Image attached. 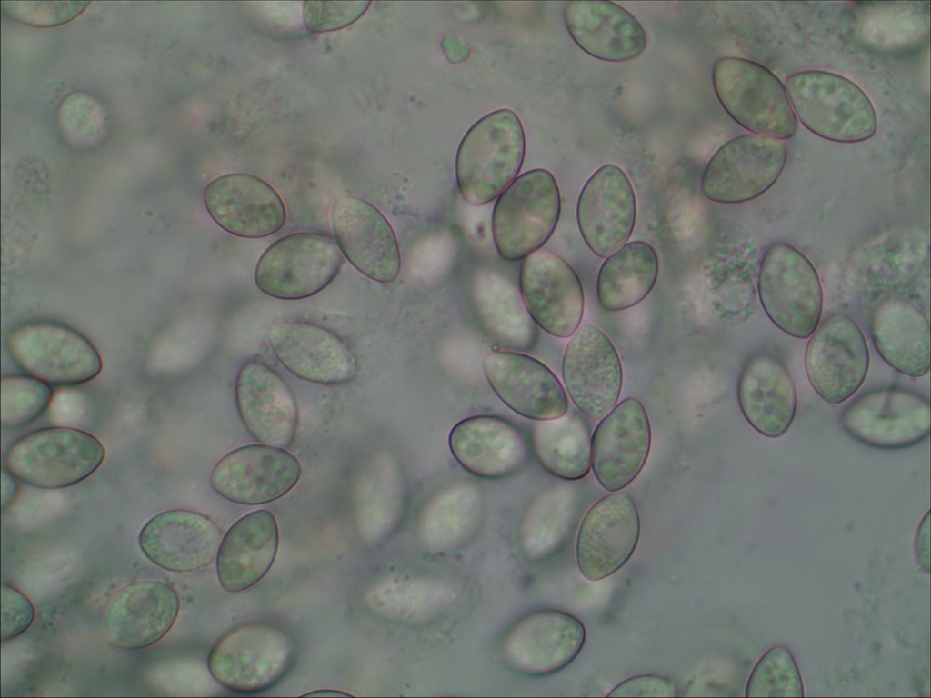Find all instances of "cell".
Wrapping results in <instances>:
<instances>
[{
	"mask_svg": "<svg viewBox=\"0 0 931 698\" xmlns=\"http://www.w3.org/2000/svg\"><path fill=\"white\" fill-rule=\"evenodd\" d=\"M716 95L739 125L779 140L792 138L797 119L786 87L765 65L746 58L722 57L712 69Z\"/></svg>",
	"mask_w": 931,
	"mask_h": 698,
	"instance_id": "cell-3",
	"label": "cell"
},
{
	"mask_svg": "<svg viewBox=\"0 0 931 698\" xmlns=\"http://www.w3.org/2000/svg\"><path fill=\"white\" fill-rule=\"evenodd\" d=\"M14 476L7 469H2V510L7 509L15 500L19 485Z\"/></svg>",
	"mask_w": 931,
	"mask_h": 698,
	"instance_id": "cell-42",
	"label": "cell"
},
{
	"mask_svg": "<svg viewBox=\"0 0 931 698\" xmlns=\"http://www.w3.org/2000/svg\"><path fill=\"white\" fill-rule=\"evenodd\" d=\"M651 443L650 420L643 404L627 397L615 405L591 436V467L600 485L610 493L628 486L644 468Z\"/></svg>",
	"mask_w": 931,
	"mask_h": 698,
	"instance_id": "cell-17",
	"label": "cell"
},
{
	"mask_svg": "<svg viewBox=\"0 0 931 698\" xmlns=\"http://www.w3.org/2000/svg\"><path fill=\"white\" fill-rule=\"evenodd\" d=\"M640 531L638 510L629 494L619 491L597 500L578 528L576 558L581 574L596 582L616 573L635 553Z\"/></svg>",
	"mask_w": 931,
	"mask_h": 698,
	"instance_id": "cell-15",
	"label": "cell"
},
{
	"mask_svg": "<svg viewBox=\"0 0 931 698\" xmlns=\"http://www.w3.org/2000/svg\"><path fill=\"white\" fill-rule=\"evenodd\" d=\"M532 444L541 466L567 481L584 478L591 467V435L586 420L568 412L556 419L536 422Z\"/></svg>",
	"mask_w": 931,
	"mask_h": 698,
	"instance_id": "cell-33",
	"label": "cell"
},
{
	"mask_svg": "<svg viewBox=\"0 0 931 698\" xmlns=\"http://www.w3.org/2000/svg\"><path fill=\"white\" fill-rule=\"evenodd\" d=\"M526 152L524 128L508 108L478 119L462 138L455 156L460 194L473 205L490 203L516 178Z\"/></svg>",
	"mask_w": 931,
	"mask_h": 698,
	"instance_id": "cell-1",
	"label": "cell"
},
{
	"mask_svg": "<svg viewBox=\"0 0 931 698\" xmlns=\"http://www.w3.org/2000/svg\"><path fill=\"white\" fill-rule=\"evenodd\" d=\"M636 220L631 180L617 165L606 164L587 179L578 196L576 221L582 238L606 258L630 237Z\"/></svg>",
	"mask_w": 931,
	"mask_h": 698,
	"instance_id": "cell-20",
	"label": "cell"
},
{
	"mask_svg": "<svg viewBox=\"0 0 931 698\" xmlns=\"http://www.w3.org/2000/svg\"><path fill=\"white\" fill-rule=\"evenodd\" d=\"M566 390L575 406L598 421L616 404L623 367L616 346L597 326H580L568 341L562 361Z\"/></svg>",
	"mask_w": 931,
	"mask_h": 698,
	"instance_id": "cell-13",
	"label": "cell"
},
{
	"mask_svg": "<svg viewBox=\"0 0 931 698\" xmlns=\"http://www.w3.org/2000/svg\"><path fill=\"white\" fill-rule=\"evenodd\" d=\"M272 351L296 376L321 384H341L357 374L358 360L328 329L306 322L284 321L269 332Z\"/></svg>",
	"mask_w": 931,
	"mask_h": 698,
	"instance_id": "cell-24",
	"label": "cell"
},
{
	"mask_svg": "<svg viewBox=\"0 0 931 698\" xmlns=\"http://www.w3.org/2000/svg\"><path fill=\"white\" fill-rule=\"evenodd\" d=\"M344 255L326 234L300 232L285 235L262 254L254 279L265 294L281 300L310 297L339 274Z\"/></svg>",
	"mask_w": 931,
	"mask_h": 698,
	"instance_id": "cell-9",
	"label": "cell"
},
{
	"mask_svg": "<svg viewBox=\"0 0 931 698\" xmlns=\"http://www.w3.org/2000/svg\"><path fill=\"white\" fill-rule=\"evenodd\" d=\"M295 653V643L285 630L251 623L222 635L210 650L207 665L211 675L223 686L239 693H255L278 683L292 666Z\"/></svg>",
	"mask_w": 931,
	"mask_h": 698,
	"instance_id": "cell-8",
	"label": "cell"
},
{
	"mask_svg": "<svg viewBox=\"0 0 931 698\" xmlns=\"http://www.w3.org/2000/svg\"><path fill=\"white\" fill-rule=\"evenodd\" d=\"M566 30L587 55L606 62L638 57L646 48L647 35L628 10L609 1H569L563 9Z\"/></svg>",
	"mask_w": 931,
	"mask_h": 698,
	"instance_id": "cell-27",
	"label": "cell"
},
{
	"mask_svg": "<svg viewBox=\"0 0 931 698\" xmlns=\"http://www.w3.org/2000/svg\"><path fill=\"white\" fill-rule=\"evenodd\" d=\"M561 196L553 174L536 168L516 177L498 196L492 214L496 251L506 261L524 259L553 234Z\"/></svg>",
	"mask_w": 931,
	"mask_h": 698,
	"instance_id": "cell-5",
	"label": "cell"
},
{
	"mask_svg": "<svg viewBox=\"0 0 931 698\" xmlns=\"http://www.w3.org/2000/svg\"><path fill=\"white\" fill-rule=\"evenodd\" d=\"M206 210L225 231L242 238H261L279 231L286 211L277 192L263 179L230 173L212 180L204 192Z\"/></svg>",
	"mask_w": 931,
	"mask_h": 698,
	"instance_id": "cell-23",
	"label": "cell"
},
{
	"mask_svg": "<svg viewBox=\"0 0 931 698\" xmlns=\"http://www.w3.org/2000/svg\"><path fill=\"white\" fill-rule=\"evenodd\" d=\"M89 2L67 1H3L2 11L19 23L50 27L65 25L79 16Z\"/></svg>",
	"mask_w": 931,
	"mask_h": 698,
	"instance_id": "cell-37",
	"label": "cell"
},
{
	"mask_svg": "<svg viewBox=\"0 0 931 698\" xmlns=\"http://www.w3.org/2000/svg\"><path fill=\"white\" fill-rule=\"evenodd\" d=\"M240 417L259 443L285 448L294 440L298 410L285 381L268 365L255 360L245 363L235 383Z\"/></svg>",
	"mask_w": 931,
	"mask_h": 698,
	"instance_id": "cell-26",
	"label": "cell"
},
{
	"mask_svg": "<svg viewBox=\"0 0 931 698\" xmlns=\"http://www.w3.org/2000/svg\"><path fill=\"white\" fill-rule=\"evenodd\" d=\"M786 91L793 112L813 134L837 143H859L875 135L877 117L867 95L850 79L824 70L789 75Z\"/></svg>",
	"mask_w": 931,
	"mask_h": 698,
	"instance_id": "cell-2",
	"label": "cell"
},
{
	"mask_svg": "<svg viewBox=\"0 0 931 698\" xmlns=\"http://www.w3.org/2000/svg\"><path fill=\"white\" fill-rule=\"evenodd\" d=\"M299 461L284 448L264 444L234 449L215 465L210 475L213 489L222 497L241 504H262L279 499L299 481Z\"/></svg>",
	"mask_w": 931,
	"mask_h": 698,
	"instance_id": "cell-19",
	"label": "cell"
},
{
	"mask_svg": "<svg viewBox=\"0 0 931 698\" xmlns=\"http://www.w3.org/2000/svg\"><path fill=\"white\" fill-rule=\"evenodd\" d=\"M303 696H328V697L336 696V697H338V696H351V695L349 693H344L342 691H336V690H316V691H313L311 693H305Z\"/></svg>",
	"mask_w": 931,
	"mask_h": 698,
	"instance_id": "cell-43",
	"label": "cell"
},
{
	"mask_svg": "<svg viewBox=\"0 0 931 698\" xmlns=\"http://www.w3.org/2000/svg\"><path fill=\"white\" fill-rule=\"evenodd\" d=\"M786 158V145L777 138L753 133L736 136L706 164L701 192L706 199L721 204L753 200L776 184Z\"/></svg>",
	"mask_w": 931,
	"mask_h": 698,
	"instance_id": "cell-10",
	"label": "cell"
},
{
	"mask_svg": "<svg viewBox=\"0 0 931 698\" xmlns=\"http://www.w3.org/2000/svg\"><path fill=\"white\" fill-rule=\"evenodd\" d=\"M482 367L493 392L516 414L539 422L568 412L564 386L536 358L517 352H492L484 358Z\"/></svg>",
	"mask_w": 931,
	"mask_h": 698,
	"instance_id": "cell-21",
	"label": "cell"
},
{
	"mask_svg": "<svg viewBox=\"0 0 931 698\" xmlns=\"http://www.w3.org/2000/svg\"><path fill=\"white\" fill-rule=\"evenodd\" d=\"M524 304L549 334L567 338L578 329L585 308L581 281L558 254L540 248L524 258L519 274Z\"/></svg>",
	"mask_w": 931,
	"mask_h": 698,
	"instance_id": "cell-16",
	"label": "cell"
},
{
	"mask_svg": "<svg viewBox=\"0 0 931 698\" xmlns=\"http://www.w3.org/2000/svg\"><path fill=\"white\" fill-rule=\"evenodd\" d=\"M222 540L210 517L192 510L173 509L152 517L138 536L144 554L158 567L189 573L209 565Z\"/></svg>",
	"mask_w": 931,
	"mask_h": 698,
	"instance_id": "cell-25",
	"label": "cell"
},
{
	"mask_svg": "<svg viewBox=\"0 0 931 698\" xmlns=\"http://www.w3.org/2000/svg\"><path fill=\"white\" fill-rule=\"evenodd\" d=\"M15 364L28 375L55 386H75L95 378L103 363L95 346L77 330L38 320L20 324L6 337Z\"/></svg>",
	"mask_w": 931,
	"mask_h": 698,
	"instance_id": "cell-7",
	"label": "cell"
},
{
	"mask_svg": "<svg viewBox=\"0 0 931 698\" xmlns=\"http://www.w3.org/2000/svg\"><path fill=\"white\" fill-rule=\"evenodd\" d=\"M841 424L865 445L883 450L907 448L929 436L930 403L906 388H876L846 406Z\"/></svg>",
	"mask_w": 931,
	"mask_h": 698,
	"instance_id": "cell-11",
	"label": "cell"
},
{
	"mask_svg": "<svg viewBox=\"0 0 931 698\" xmlns=\"http://www.w3.org/2000/svg\"><path fill=\"white\" fill-rule=\"evenodd\" d=\"M278 545V525L271 512L257 510L237 520L222 538L216 554L222 588L238 593L260 582L271 569Z\"/></svg>",
	"mask_w": 931,
	"mask_h": 698,
	"instance_id": "cell-30",
	"label": "cell"
},
{
	"mask_svg": "<svg viewBox=\"0 0 931 698\" xmlns=\"http://www.w3.org/2000/svg\"><path fill=\"white\" fill-rule=\"evenodd\" d=\"M448 445L461 467L486 479L513 474L527 459L521 432L496 415L477 414L460 420L449 433Z\"/></svg>",
	"mask_w": 931,
	"mask_h": 698,
	"instance_id": "cell-28",
	"label": "cell"
},
{
	"mask_svg": "<svg viewBox=\"0 0 931 698\" xmlns=\"http://www.w3.org/2000/svg\"><path fill=\"white\" fill-rule=\"evenodd\" d=\"M746 696H804L798 667L786 647L775 646L760 658L747 681Z\"/></svg>",
	"mask_w": 931,
	"mask_h": 698,
	"instance_id": "cell-35",
	"label": "cell"
},
{
	"mask_svg": "<svg viewBox=\"0 0 931 698\" xmlns=\"http://www.w3.org/2000/svg\"><path fill=\"white\" fill-rule=\"evenodd\" d=\"M925 546L929 549V512H927L922 519L916 536V547L918 561L923 568H926L928 570L929 560L926 557L925 553L927 557L929 553L926 552Z\"/></svg>",
	"mask_w": 931,
	"mask_h": 698,
	"instance_id": "cell-41",
	"label": "cell"
},
{
	"mask_svg": "<svg viewBox=\"0 0 931 698\" xmlns=\"http://www.w3.org/2000/svg\"><path fill=\"white\" fill-rule=\"evenodd\" d=\"M757 292L768 318L786 334L806 339L819 324L823 292L812 262L798 249L773 244L760 263Z\"/></svg>",
	"mask_w": 931,
	"mask_h": 698,
	"instance_id": "cell-6",
	"label": "cell"
},
{
	"mask_svg": "<svg viewBox=\"0 0 931 698\" xmlns=\"http://www.w3.org/2000/svg\"><path fill=\"white\" fill-rule=\"evenodd\" d=\"M870 333L882 359L897 372L921 377L930 368V331L926 316L910 303L889 298L875 309Z\"/></svg>",
	"mask_w": 931,
	"mask_h": 698,
	"instance_id": "cell-31",
	"label": "cell"
},
{
	"mask_svg": "<svg viewBox=\"0 0 931 698\" xmlns=\"http://www.w3.org/2000/svg\"><path fill=\"white\" fill-rule=\"evenodd\" d=\"M53 389L30 375L8 374L1 379V426L14 430L39 418L50 406Z\"/></svg>",
	"mask_w": 931,
	"mask_h": 698,
	"instance_id": "cell-34",
	"label": "cell"
},
{
	"mask_svg": "<svg viewBox=\"0 0 931 698\" xmlns=\"http://www.w3.org/2000/svg\"><path fill=\"white\" fill-rule=\"evenodd\" d=\"M659 273L654 247L644 241L624 244L606 257L596 278L599 305L619 312L642 302L653 290Z\"/></svg>",
	"mask_w": 931,
	"mask_h": 698,
	"instance_id": "cell-32",
	"label": "cell"
},
{
	"mask_svg": "<svg viewBox=\"0 0 931 698\" xmlns=\"http://www.w3.org/2000/svg\"><path fill=\"white\" fill-rule=\"evenodd\" d=\"M105 448L80 429L49 426L15 440L4 455V467L23 483L42 489L75 485L102 464Z\"/></svg>",
	"mask_w": 931,
	"mask_h": 698,
	"instance_id": "cell-4",
	"label": "cell"
},
{
	"mask_svg": "<svg viewBox=\"0 0 931 698\" xmlns=\"http://www.w3.org/2000/svg\"><path fill=\"white\" fill-rule=\"evenodd\" d=\"M107 115L102 104L86 94L67 96L58 112V125L74 145L88 147L105 135Z\"/></svg>",
	"mask_w": 931,
	"mask_h": 698,
	"instance_id": "cell-36",
	"label": "cell"
},
{
	"mask_svg": "<svg viewBox=\"0 0 931 698\" xmlns=\"http://www.w3.org/2000/svg\"><path fill=\"white\" fill-rule=\"evenodd\" d=\"M179 597L166 583L143 580L118 590L103 614L105 641L117 648L141 649L161 640L175 624Z\"/></svg>",
	"mask_w": 931,
	"mask_h": 698,
	"instance_id": "cell-22",
	"label": "cell"
},
{
	"mask_svg": "<svg viewBox=\"0 0 931 698\" xmlns=\"http://www.w3.org/2000/svg\"><path fill=\"white\" fill-rule=\"evenodd\" d=\"M678 687L676 682L657 674H639L618 683L608 697H676Z\"/></svg>",
	"mask_w": 931,
	"mask_h": 698,
	"instance_id": "cell-40",
	"label": "cell"
},
{
	"mask_svg": "<svg viewBox=\"0 0 931 698\" xmlns=\"http://www.w3.org/2000/svg\"><path fill=\"white\" fill-rule=\"evenodd\" d=\"M869 349L849 316L833 314L814 331L805 352L810 384L826 403L841 404L861 387L869 369Z\"/></svg>",
	"mask_w": 931,
	"mask_h": 698,
	"instance_id": "cell-12",
	"label": "cell"
},
{
	"mask_svg": "<svg viewBox=\"0 0 931 698\" xmlns=\"http://www.w3.org/2000/svg\"><path fill=\"white\" fill-rule=\"evenodd\" d=\"M370 4L367 1H306L303 5L304 24L315 33L339 30L357 21Z\"/></svg>",
	"mask_w": 931,
	"mask_h": 698,
	"instance_id": "cell-38",
	"label": "cell"
},
{
	"mask_svg": "<svg viewBox=\"0 0 931 698\" xmlns=\"http://www.w3.org/2000/svg\"><path fill=\"white\" fill-rule=\"evenodd\" d=\"M335 240L343 255L366 277L394 282L401 268L399 244L385 216L355 195L338 197L332 208Z\"/></svg>",
	"mask_w": 931,
	"mask_h": 698,
	"instance_id": "cell-18",
	"label": "cell"
},
{
	"mask_svg": "<svg viewBox=\"0 0 931 698\" xmlns=\"http://www.w3.org/2000/svg\"><path fill=\"white\" fill-rule=\"evenodd\" d=\"M586 638L585 625L577 617L559 610H538L508 630L501 653L511 670L546 676L568 666L582 651Z\"/></svg>",
	"mask_w": 931,
	"mask_h": 698,
	"instance_id": "cell-14",
	"label": "cell"
},
{
	"mask_svg": "<svg viewBox=\"0 0 931 698\" xmlns=\"http://www.w3.org/2000/svg\"><path fill=\"white\" fill-rule=\"evenodd\" d=\"M35 608L30 599L8 583L1 587V640L11 641L23 634L32 624Z\"/></svg>",
	"mask_w": 931,
	"mask_h": 698,
	"instance_id": "cell-39",
	"label": "cell"
},
{
	"mask_svg": "<svg viewBox=\"0 0 931 698\" xmlns=\"http://www.w3.org/2000/svg\"><path fill=\"white\" fill-rule=\"evenodd\" d=\"M737 401L748 424L768 438L782 436L797 410V394L786 364L776 355L758 353L741 370Z\"/></svg>",
	"mask_w": 931,
	"mask_h": 698,
	"instance_id": "cell-29",
	"label": "cell"
}]
</instances>
